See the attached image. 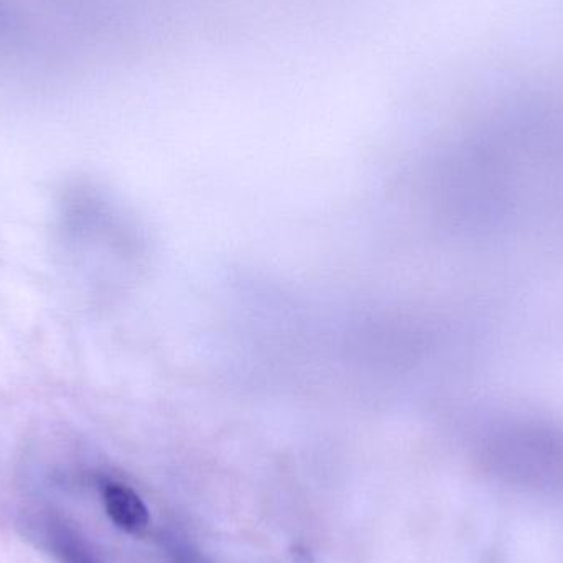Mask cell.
<instances>
[{"label":"cell","mask_w":563,"mask_h":563,"mask_svg":"<svg viewBox=\"0 0 563 563\" xmlns=\"http://www.w3.org/2000/svg\"><path fill=\"white\" fill-rule=\"evenodd\" d=\"M104 506L111 521L129 534H141L151 525L147 506L128 486L109 483L104 488Z\"/></svg>","instance_id":"cell-1"},{"label":"cell","mask_w":563,"mask_h":563,"mask_svg":"<svg viewBox=\"0 0 563 563\" xmlns=\"http://www.w3.org/2000/svg\"><path fill=\"white\" fill-rule=\"evenodd\" d=\"M25 40V26L9 0H0V58H5Z\"/></svg>","instance_id":"cell-2"},{"label":"cell","mask_w":563,"mask_h":563,"mask_svg":"<svg viewBox=\"0 0 563 563\" xmlns=\"http://www.w3.org/2000/svg\"><path fill=\"white\" fill-rule=\"evenodd\" d=\"M291 563H314L313 555L305 545H295L290 551Z\"/></svg>","instance_id":"cell-3"},{"label":"cell","mask_w":563,"mask_h":563,"mask_svg":"<svg viewBox=\"0 0 563 563\" xmlns=\"http://www.w3.org/2000/svg\"><path fill=\"white\" fill-rule=\"evenodd\" d=\"M71 563H92L89 559L78 558V555H73Z\"/></svg>","instance_id":"cell-4"}]
</instances>
